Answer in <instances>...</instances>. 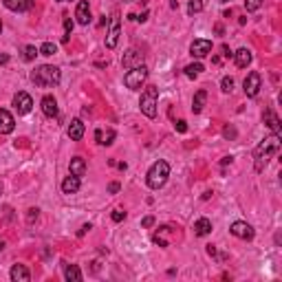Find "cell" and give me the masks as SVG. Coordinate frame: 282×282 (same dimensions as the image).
I'll return each instance as SVG.
<instances>
[{
	"label": "cell",
	"instance_id": "6da1fadb",
	"mask_svg": "<svg viewBox=\"0 0 282 282\" xmlns=\"http://www.w3.org/2000/svg\"><path fill=\"white\" fill-rule=\"evenodd\" d=\"M280 150V134H271V137H265L263 141L258 144L256 152H253V167H256V172H263L267 161L271 159V154H276Z\"/></svg>",
	"mask_w": 282,
	"mask_h": 282
},
{
	"label": "cell",
	"instance_id": "7a4b0ae2",
	"mask_svg": "<svg viewBox=\"0 0 282 282\" xmlns=\"http://www.w3.org/2000/svg\"><path fill=\"white\" fill-rule=\"evenodd\" d=\"M31 80L40 88H51V86H58L60 84L62 73H60L58 66H53V64H42V66H38L31 73Z\"/></svg>",
	"mask_w": 282,
	"mask_h": 282
},
{
	"label": "cell",
	"instance_id": "3957f363",
	"mask_svg": "<svg viewBox=\"0 0 282 282\" xmlns=\"http://www.w3.org/2000/svg\"><path fill=\"white\" fill-rule=\"evenodd\" d=\"M167 177H170V163L159 159V161H154L152 166H150L148 174H146V181H148L150 190H161L167 183Z\"/></svg>",
	"mask_w": 282,
	"mask_h": 282
},
{
	"label": "cell",
	"instance_id": "277c9868",
	"mask_svg": "<svg viewBox=\"0 0 282 282\" xmlns=\"http://www.w3.org/2000/svg\"><path fill=\"white\" fill-rule=\"evenodd\" d=\"M157 106H159V88L157 86H146V91L141 93V100H139V108L148 119L157 117Z\"/></svg>",
	"mask_w": 282,
	"mask_h": 282
},
{
	"label": "cell",
	"instance_id": "5b68a950",
	"mask_svg": "<svg viewBox=\"0 0 282 282\" xmlns=\"http://www.w3.org/2000/svg\"><path fill=\"white\" fill-rule=\"evenodd\" d=\"M146 80H148V68H146L144 64H141V66H134V68H128V73L124 75V84L130 91H139V88L144 86Z\"/></svg>",
	"mask_w": 282,
	"mask_h": 282
},
{
	"label": "cell",
	"instance_id": "8992f818",
	"mask_svg": "<svg viewBox=\"0 0 282 282\" xmlns=\"http://www.w3.org/2000/svg\"><path fill=\"white\" fill-rule=\"evenodd\" d=\"M260 84H263V77H260L258 71L247 73V77H245V82H243L245 95H247V97H256L260 93Z\"/></svg>",
	"mask_w": 282,
	"mask_h": 282
},
{
	"label": "cell",
	"instance_id": "52a82bcc",
	"mask_svg": "<svg viewBox=\"0 0 282 282\" xmlns=\"http://www.w3.org/2000/svg\"><path fill=\"white\" fill-rule=\"evenodd\" d=\"M119 35H121V22H119V16H113L110 18V27H108V33H106V49H115L117 42H119Z\"/></svg>",
	"mask_w": 282,
	"mask_h": 282
},
{
	"label": "cell",
	"instance_id": "ba28073f",
	"mask_svg": "<svg viewBox=\"0 0 282 282\" xmlns=\"http://www.w3.org/2000/svg\"><path fill=\"white\" fill-rule=\"evenodd\" d=\"M14 108L18 110V115H27V113H31V108H33V100H31L29 93H16L14 95Z\"/></svg>",
	"mask_w": 282,
	"mask_h": 282
},
{
	"label": "cell",
	"instance_id": "9c48e42d",
	"mask_svg": "<svg viewBox=\"0 0 282 282\" xmlns=\"http://www.w3.org/2000/svg\"><path fill=\"white\" fill-rule=\"evenodd\" d=\"M230 232L240 240H251L253 238V227L247 223V220H234L230 227Z\"/></svg>",
	"mask_w": 282,
	"mask_h": 282
},
{
	"label": "cell",
	"instance_id": "30bf717a",
	"mask_svg": "<svg viewBox=\"0 0 282 282\" xmlns=\"http://www.w3.org/2000/svg\"><path fill=\"white\" fill-rule=\"evenodd\" d=\"M144 64V53L139 49H128L121 58V66L124 68H134V66H141Z\"/></svg>",
	"mask_w": 282,
	"mask_h": 282
},
{
	"label": "cell",
	"instance_id": "8fae6325",
	"mask_svg": "<svg viewBox=\"0 0 282 282\" xmlns=\"http://www.w3.org/2000/svg\"><path fill=\"white\" fill-rule=\"evenodd\" d=\"M190 53L194 58H205L207 53H212V40L207 38H196L194 42L190 44Z\"/></svg>",
	"mask_w": 282,
	"mask_h": 282
},
{
	"label": "cell",
	"instance_id": "7c38bea8",
	"mask_svg": "<svg viewBox=\"0 0 282 282\" xmlns=\"http://www.w3.org/2000/svg\"><path fill=\"white\" fill-rule=\"evenodd\" d=\"M16 128V119L9 110L0 108V134H11Z\"/></svg>",
	"mask_w": 282,
	"mask_h": 282
},
{
	"label": "cell",
	"instance_id": "4fadbf2b",
	"mask_svg": "<svg viewBox=\"0 0 282 282\" xmlns=\"http://www.w3.org/2000/svg\"><path fill=\"white\" fill-rule=\"evenodd\" d=\"M75 18L82 27H86V24L91 22V5H88V0H80V2H77Z\"/></svg>",
	"mask_w": 282,
	"mask_h": 282
},
{
	"label": "cell",
	"instance_id": "5bb4252c",
	"mask_svg": "<svg viewBox=\"0 0 282 282\" xmlns=\"http://www.w3.org/2000/svg\"><path fill=\"white\" fill-rule=\"evenodd\" d=\"M2 5L9 11H16V14H24L33 7V0H2Z\"/></svg>",
	"mask_w": 282,
	"mask_h": 282
},
{
	"label": "cell",
	"instance_id": "9a60e30c",
	"mask_svg": "<svg viewBox=\"0 0 282 282\" xmlns=\"http://www.w3.org/2000/svg\"><path fill=\"white\" fill-rule=\"evenodd\" d=\"M40 106H42V113L47 117H51V119H53V117H58L60 110H58V101H55V97H53V95H44L42 101H40Z\"/></svg>",
	"mask_w": 282,
	"mask_h": 282
},
{
	"label": "cell",
	"instance_id": "2e32d148",
	"mask_svg": "<svg viewBox=\"0 0 282 282\" xmlns=\"http://www.w3.org/2000/svg\"><path fill=\"white\" fill-rule=\"evenodd\" d=\"M234 55V62H236V66L238 68H247L249 64H251V60H253V55H251V51L249 49H238L236 53H232Z\"/></svg>",
	"mask_w": 282,
	"mask_h": 282
},
{
	"label": "cell",
	"instance_id": "e0dca14e",
	"mask_svg": "<svg viewBox=\"0 0 282 282\" xmlns=\"http://www.w3.org/2000/svg\"><path fill=\"white\" fill-rule=\"evenodd\" d=\"M9 276H11L14 282H29L31 280V271L24 267V265H14L11 271H9Z\"/></svg>",
	"mask_w": 282,
	"mask_h": 282
},
{
	"label": "cell",
	"instance_id": "ac0fdd59",
	"mask_svg": "<svg viewBox=\"0 0 282 282\" xmlns=\"http://www.w3.org/2000/svg\"><path fill=\"white\" fill-rule=\"evenodd\" d=\"M66 134L73 139V141H80V139L84 137V121H82V119H73L71 124H68Z\"/></svg>",
	"mask_w": 282,
	"mask_h": 282
},
{
	"label": "cell",
	"instance_id": "d6986e66",
	"mask_svg": "<svg viewBox=\"0 0 282 282\" xmlns=\"http://www.w3.org/2000/svg\"><path fill=\"white\" fill-rule=\"evenodd\" d=\"M170 232H172V230H170L167 225L159 227V232L152 236V243L159 245V247H167V245H170Z\"/></svg>",
	"mask_w": 282,
	"mask_h": 282
},
{
	"label": "cell",
	"instance_id": "ffe728a7",
	"mask_svg": "<svg viewBox=\"0 0 282 282\" xmlns=\"http://www.w3.org/2000/svg\"><path fill=\"white\" fill-rule=\"evenodd\" d=\"M263 119H265V124H267L269 128H271V133H273V134H280V133H282V128H280V119H278V115L273 113V110H265Z\"/></svg>",
	"mask_w": 282,
	"mask_h": 282
},
{
	"label": "cell",
	"instance_id": "44dd1931",
	"mask_svg": "<svg viewBox=\"0 0 282 282\" xmlns=\"http://www.w3.org/2000/svg\"><path fill=\"white\" fill-rule=\"evenodd\" d=\"M68 170H71V174H75V177H84L86 174V161L82 157H73L71 163H68Z\"/></svg>",
	"mask_w": 282,
	"mask_h": 282
},
{
	"label": "cell",
	"instance_id": "7402d4cb",
	"mask_svg": "<svg viewBox=\"0 0 282 282\" xmlns=\"http://www.w3.org/2000/svg\"><path fill=\"white\" fill-rule=\"evenodd\" d=\"M205 101H207V91H205V88L196 91L194 93V100H192V113H194V115H199V113L203 110V106H205Z\"/></svg>",
	"mask_w": 282,
	"mask_h": 282
},
{
	"label": "cell",
	"instance_id": "603a6c76",
	"mask_svg": "<svg viewBox=\"0 0 282 282\" xmlns=\"http://www.w3.org/2000/svg\"><path fill=\"white\" fill-rule=\"evenodd\" d=\"M77 190H80V177L68 174V177L62 181V192H64V194H75Z\"/></svg>",
	"mask_w": 282,
	"mask_h": 282
},
{
	"label": "cell",
	"instance_id": "cb8c5ba5",
	"mask_svg": "<svg viewBox=\"0 0 282 282\" xmlns=\"http://www.w3.org/2000/svg\"><path fill=\"white\" fill-rule=\"evenodd\" d=\"M194 234L196 236H207V234H212V220L210 218H199L194 223Z\"/></svg>",
	"mask_w": 282,
	"mask_h": 282
},
{
	"label": "cell",
	"instance_id": "d4e9b609",
	"mask_svg": "<svg viewBox=\"0 0 282 282\" xmlns=\"http://www.w3.org/2000/svg\"><path fill=\"white\" fill-rule=\"evenodd\" d=\"M64 278H66L68 282H82V271H80V267L77 265H66L64 267Z\"/></svg>",
	"mask_w": 282,
	"mask_h": 282
},
{
	"label": "cell",
	"instance_id": "484cf974",
	"mask_svg": "<svg viewBox=\"0 0 282 282\" xmlns=\"http://www.w3.org/2000/svg\"><path fill=\"white\" fill-rule=\"evenodd\" d=\"M183 71H185V75L190 77V80H194V77H199L203 73V64L201 62H192V64H187Z\"/></svg>",
	"mask_w": 282,
	"mask_h": 282
},
{
	"label": "cell",
	"instance_id": "4316f807",
	"mask_svg": "<svg viewBox=\"0 0 282 282\" xmlns=\"http://www.w3.org/2000/svg\"><path fill=\"white\" fill-rule=\"evenodd\" d=\"M35 55H40V51L33 47V44H27V47L22 49V58H24V62H33Z\"/></svg>",
	"mask_w": 282,
	"mask_h": 282
},
{
	"label": "cell",
	"instance_id": "83f0119b",
	"mask_svg": "<svg viewBox=\"0 0 282 282\" xmlns=\"http://www.w3.org/2000/svg\"><path fill=\"white\" fill-rule=\"evenodd\" d=\"M40 51V55H47V58H51V55H55V53H58V44L55 42H44L42 47L38 49Z\"/></svg>",
	"mask_w": 282,
	"mask_h": 282
},
{
	"label": "cell",
	"instance_id": "f1b7e54d",
	"mask_svg": "<svg viewBox=\"0 0 282 282\" xmlns=\"http://www.w3.org/2000/svg\"><path fill=\"white\" fill-rule=\"evenodd\" d=\"M203 11V0H190L187 2V14L194 16V14H201Z\"/></svg>",
	"mask_w": 282,
	"mask_h": 282
},
{
	"label": "cell",
	"instance_id": "f546056e",
	"mask_svg": "<svg viewBox=\"0 0 282 282\" xmlns=\"http://www.w3.org/2000/svg\"><path fill=\"white\" fill-rule=\"evenodd\" d=\"M265 0H245V9L249 11V14H253V11H258L260 7H263Z\"/></svg>",
	"mask_w": 282,
	"mask_h": 282
},
{
	"label": "cell",
	"instance_id": "4dcf8cb0",
	"mask_svg": "<svg viewBox=\"0 0 282 282\" xmlns=\"http://www.w3.org/2000/svg\"><path fill=\"white\" fill-rule=\"evenodd\" d=\"M73 31V20L68 16H64V35H62V42H68V35Z\"/></svg>",
	"mask_w": 282,
	"mask_h": 282
},
{
	"label": "cell",
	"instance_id": "1f68e13d",
	"mask_svg": "<svg viewBox=\"0 0 282 282\" xmlns=\"http://www.w3.org/2000/svg\"><path fill=\"white\" fill-rule=\"evenodd\" d=\"M220 91L223 93L234 91V77H223V82H220Z\"/></svg>",
	"mask_w": 282,
	"mask_h": 282
},
{
	"label": "cell",
	"instance_id": "d6a6232c",
	"mask_svg": "<svg viewBox=\"0 0 282 282\" xmlns=\"http://www.w3.org/2000/svg\"><path fill=\"white\" fill-rule=\"evenodd\" d=\"M113 139H115V130H108V133H106V137H104V133H101V141H100V144L101 146H110V144H113Z\"/></svg>",
	"mask_w": 282,
	"mask_h": 282
},
{
	"label": "cell",
	"instance_id": "836d02e7",
	"mask_svg": "<svg viewBox=\"0 0 282 282\" xmlns=\"http://www.w3.org/2000/svg\"><path fill=\"white\" fill-rule=\"evenodd\" d=\"M124 218H126V212H121V210H115V212H113V220H115V223H121Z\"/></svg>",
	"mask_w": 282,
	"mask_h": 282
},
{
	"label": "cell",
	"instance_id": "e575fe53",
	"mask_svg": "<svg viewBox=\"0 0 282 282\" xmlns=\"http://www.w3.org/2000/svg\"><path fill=\"white\" fill-rule=\"evenodd\" d=\"M38 207H31V210H29V214H27V220H29V223H33V220L35 218H38Z\"/></svg>",
	"mask_w": 282,
	"mask_h": 282
},
{
	"label": "cell",
	"instance_id": "d590c367",
	"mask_svg": "<svg viewBox=\"0 0 282 282\" xmlns=\"http://www.w3.org/2000/svg\"><path fill=\"white\" fill-rule=\"evenodd\" d=\"M174 128H177V133H185V130H187V124H185L183 119H179L177 124H174Z\"/></svg>",
	"mask_w": 282,
	"mask_h": 282
},
{
	"label": "cell",
	"instance_id": "8d00e7d4",
	"mask_svg": "<svg viewBox=\"0 0 282 282\" xmlns=\"http://www.w3.org/2000/svg\"><path fill=\"white\" fill-rule=\"evenodd\" d=\"M121 190V185H119V183H117V181H113V183H110V185H108V192H110V194H117V192H119Z\"/></svg>",
	"mask_w": 282,
	"mask_h": 282
},
{
	"label": "cell",
	"instance_id": "74e56055",
	"mask_svg": "<svg viewBox=\"0 0 282 282\" xmlns=\"http://www.w3.org/2000/svg\"><path fill=\"white\" fill-rule=\"evenodd\" d=\"M154 225V216H146L144 220H141V227H152Z\"/></svg>",
	"mask_w": 282,
	"mask_h": 282
},
{
	"label": "cell",
	"instance_id": "f35d334b",
	"mask_svg": "<svg viewBox=\"0 0 282 282\" xmlns=\"http://www.w3.org/2000/svg\"><path fill=\"white\" fill-rule=\"evenodd\" d=\"M223 134H225V137H227V139H230V137H236V130H234V128H232V126H225Z\"/></svg>",
	"mask_w": 282,
	"mask_h": 282
},
{
	"label": "cell",
	"instance_id": "ab89813d",
	"mask_svg": "<svg viewBox=\"0 0 282 282\" xmlns=\"http://www.w3.org/2000/svg\"><path fill=\"white\" fill-rule=\"evenodd\" d=\"M91 230H93V225H91V223H88V225H82V230L77 232V236H84L86 232H91Z\"/></svg>",
	"mask_w": 282,
	"mask_h": 282
},
{
	"label": "cell",
	"instance_id": "60d3db41",
	"mask_svg": "<svg viewBox=\"0 0 282 282\" xmlns=\"http://www.w3.org/2000/svg\"><path fill=\"white\" fill-rule=\"evenodd\" d=\"M9 62V55L7 53H0V64H7Z\"/></svg>",
	"mask_w": 282,
	"mask_h": 282
},
{
	"label": "cell",
	"instance_id": "b9f144b4",
	"mask_svg": "<svg viewBox=\"0 0 282 282\" xmlns=\"http://www.w3.org/2000/svg\"><path fill=\"white\" fill-rule=\"evenodd\" d=\"M207 253H210V256H216V247H214V245H207Z\"/></svg>",
	"mask_w": 282,
	"mask_h": 282
},
{
	"label": "cell",
	"instance_id": "7bdbcfd3",
	"mask_svg": "<svg viewBox=\"0 0 282 282\" xmlns=\"http://www.w3.org/2000/svg\"><path fill=\"white\" fill-rule=\"evenodd\" d=\"M230 163H232V157H225V159H223V161H220V166H223V167H225V166H230Z\"/></svg>",
	"mask_w": 282,
	"mask_h": 282
},
{
	"label": "cell",
	"instance_id": "ee69618b",
	"mask_svg": "<svg viewBox=\"0 0 282 282\" xmlns=\"http://www.w3.org/2000/svg\"><path fill=\"white\" fill-rule=\"evenodd\" d=\"M223 55H225V58H230V55H232V51H230V49H227V47H223Z\"/></svg>",
	"mask_w": 282,
	"mask_h": 282
},
{
	"label": "cell",
	"instance_id": "f6af8a7d",
	"mask_svg": "<svg viewBox=\"0 0 282 282\" xmlns=\"http://www.w3.org/2000/svg\"><path fill=\"white\" fill-rule=\"evenodd\" d=\"M170 7H172V9H179V2L177 0H170Z\"/></svg>",
	"mask_w": 282,
	"mask_h": 282
},
{
	"label": "cell",
	"instance_id": "bcb514c9",
	"mask_svg": "<svg viewBox=\"0 0 282 282\" xmlns=\"http://www.w3.org/2000/svg\"><path fill=\"white\" fill-rule=\"evenodd\" d=\"M2 247H5V243H2V240H0V251H2Z\"/></svg>",
	"mask_w": 282,
	"mask_h": 282
},
{
	"label": "cell",
	"instance_id": "7dc6e473",
	"mask_svg": "<svg viewBox=\"0 0 282 282\" xmlns=\"http://www.w3.org/2000/svg\"><path fill=\"white\" fill-rule=\"evenodd\" d=\"M0 33H2V20H0Z\"/></svg>",
	"mask_w": 282,
	"mask_h": 282
},
{
	"label": "cell",
	"instance_id": "c3c4849f",
	"mask_svg": "<svg viewBox=\"0 0 282 282\" xmlns=\"http://www.w3.org/2000/svg\"><path fill=\"white\" fill-rule=\"evenodd\" d=\"M0 194H2V183H0Z\"/></svg>",
	"mask_w": 282,
	"mask_h": 282
},
{
	"label": "cell",
	"instance_id": "681fc988",
	"mask_svg": "<svg viewBox=\"0 0 282 282\" xmlns=\"http://www.w3.org/2000/svg\"><path fill=\"white\" fill-rule=\"evenodd\" d=\"M220 2H230V0H220Z\"/></svg>",
	"mask_w": 282,
	"mask_h": 282
},
{
	"label": "cell",
	"instance_id": "f907efd6",
	"mask_svg": "<svg viewBox=\"0 0 282 282\" xmlns=\"http://www.w3.org/2000/svg\"><path fill=\"white\" fill-rule=\"evenodd\" d=\"M124 2H133V0H124Z\"/></svg>",
	"mask_w": 282,
	"mask_h": 282
},
{
	"label": "cell",
	"instance_id": "816d5d0a",
	"mask_svg": "<svg viewBox=\"0 0 282 282\" xmlns=\"http://www.w3.org/2000/svg\"><path fill=\"white\" fill-rule=\"evenodd\" d=\"M62 2H66V0H62Z\"/></svg>",
	"mask_w": 282,
	"mask_h": 282
}]
</instances>
